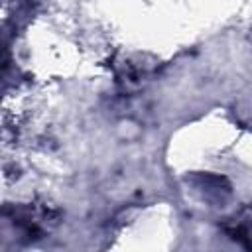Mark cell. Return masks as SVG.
Returning a JSON list of instances; mask_svg holds the SVG:
<instances>
[{
  "instance_id": "6da1fadb",
  "label": "cell",
  "mask_w": 252,
  "mask_h": 252,
  "mask_svg": "<svg viewBox=\"0 0 252 252\" xmlns=\"http://www.w3.org/2000/svg\"><path fill=\"white\" fill-rule=\"evenodd\" d=\"M232 238L234 240H240V242H244L246 246H250L252 248V226L250 224H242V226H238L236 230H232Z\"/></svg>"
}]
</instances>
